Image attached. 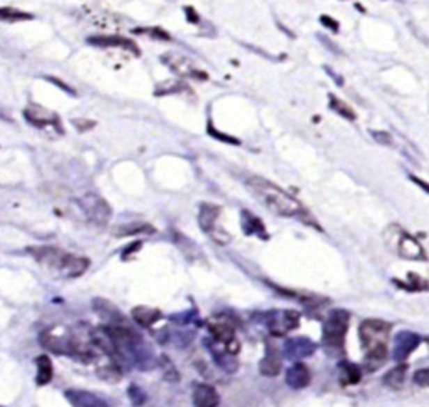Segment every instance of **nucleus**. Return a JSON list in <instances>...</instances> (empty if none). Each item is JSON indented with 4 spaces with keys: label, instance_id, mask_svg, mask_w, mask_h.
Returning <instances> with one entry per match:
<instances>
[{
    "label": "nucleus",
    "instance_id": "obj_1",
    "mask_svg": "<svg viewBox=\"0 0 429 407\" xmlns=\"http://www.w3.org/2000/svg\"><path fill=\"white\" fill-rule=\"evenodd\" d=\"M247 186L254 193L255 198L262 205H265L272 213H277V215L287 218H300L305 223H311L315 228H319L317 221L312 220L304 205L299 200H295L294 196L288 195L287 191H283L282 188H279L277 184L270 183L265 178H260V176H251V178L247 179Z\"/></svg>",
    "mask_w": 429,
    "mask_h": 407
},
{
    "label": "nucleus",
    "instance_id": "obj_2",
    "mask_svg": "<svg viewBox=\"0 0 429 407\" xmlns=\"http://www.w3.org/2000/svg\"><path fill=\"white\" fill-rule=\"evenodd\" d=\"M37 263L47 269L51 273L59 275L64 278H76L81 277L86 270L89 269V260L86 257H79L65 252L57 246H31L27 250Z\"/></svg>",
    "mask_w": 429,
    "mask_h": 407
},
{
    "label": "nucleus",
    "instance_id": "obj_3",
    "mask_svg": "<svg viewBox=\"0 0 429 407\" xmlns=\"http://www.w3.org/2000/svg\"><path fill=\"white\" fill-rule=\"evenodd\" d=\"M349 312L344 308H336L329 314L322 330V342H324L325 352L331 356H339L344 349V339L349 327Z\"/></svg>",
    "mask_w": 429,
    "mask_h": 407
},
{
    "label": "nucleus",
    "instance_id": "obj_4",
    "mask_svg": "<svg viewBox=\"0 0 429 407\" xmlns=\"http://www.w3.org/2000/svg\"><path fill=\"white\" fill-rule=\"evenodd\" d=\"M384 241L391 252L398 253L399 257L406 258V260H424L426 258V253H424L419 241L410 233L404 232L401 226L391 225L384 232Z\"/></svg>",
    "mask_w": 429,
    "mask_h": 407
},
{
    "label": "nucleus",
    "instance_id": "obj_5",
    "mask_svg": "<svg viewBox=\"0 0 429 407\" xmlns=\"http://www.w3.org/2000/svg\"><path fill=\"white\" fill-rule=\"evenodd\" d=\"M391 332V324L384 320L369 319L364 320L359 327V339H361L362 349L366 352L375 351V349H387V337Z\"/></svg>",
    "mask_w": 429,
    "mask_h": 407
},
{
    "label": "nucleus",
    "instance_id": "obj_6",
    "mask_svg": "<svg viewBox=\"0 0 429 407\" xmlns=\"http://www.w3.org/2000/svg\"><path fill=\"white\" fill-rule=\"evenodd\" d=\"M79 205L86 218L96 226H104L109 221L111 215H113V209H111L109 203L102 196L96 195V193H88V195L82 196Z\"/></svg>",
    "mask_w": 429,
    "mask_h": 407
},
{
    "label": "nucleus",
    "instance_id": "obj_7",
    "mask_svg": "<svg viewBox=\"0 0 429 407\" xmlns=\"http://www.w3.org/2000/svg\"><path fill=\"white\" fill-rule=\"evenodd\" d=\"M300 315L295 310H272L262 314V322L274 335H286L288 330L299 327Z\"/></svg>",
    "mask_w": 429,
    "mask_h": 407
},
{
    "label": "nucleus",
    "instance_id": "obj_8",
    "mask_svg": "<svg viewBox=\"0 0 429 407\" xmlns=\"http://www.w3.org/2000/svg\"><path fill=\"white\" fill-rule=\"evenodd\" d=\"M24 118H26L27 122H31L32 126L36 127H52L56 129L57 133L63 134V125H61V119L56 113L52 111H47L42 106L37 104H29L26 109H24Z\"/></svg>",
    "mask_w": 429,
    "mask_h": 407
},
{
    "label": "nucleus",
    "instance_id": "obj_9",
    "mask_svg": "<svg viewBox=\"0 0 429 407\" xmlns=\"http://www.w3.org/2000/svg\"><path fill=\"white\" fill-rule=\"evenodd\" d=\"M40 342H42L44 347L49 349V351L72 356V332L64 330L59 334L56 328H51V330H45L44 334L40 335Z\"/></svg>",
    "mask_w": 429,
    "mask_h": 407
},
{
    "label": "nucleus",
    "instance_id": "obj_10",
    "mask_svg": "<svg viewBox=\"0 0 429 407\" xmlns=\"http://www.w3.org/2000/svg\"><path fill=\"white\" fill-rule=\"evenodd\" d=\"M317 351L315 342H312L309 337H292L283 344V356L290 360H300L305 357H311Z\"/></svg>",
    "mask_w": 429,
    "mask_h": 407
},
{
    "label": "nucleus",
    "instance_id": "obj_11",
    "mask_svg": "<svg viewBox=\"0 0 429 407\" xmlns=\"http://www.w3.org/2000/svg\"><path fill=\"white\" fill-rule=\"evenodd\" d=\"M419 344H421V337L418 334H414V332L410 330L399 332L394 339V349H393L394 360L398 362L406 360L407 357L418 349Z\"/></svg>",
    "mask_w": 429,
    "mask_h": 407
},
{
    "label": "nucleus",
    "instance_id": "obj_12",
    "mask_svg": "<svg viewBox=\"0 0 429 407\" xmlns=\"http://www.w3.org/2000/svg\"><path fill=\"white\" fill-rule=\"evenodd\" d=\"M88 44L94 45V47H119V49H126V51L133 52V54L139 56L138 51V45L136 42H133L131 39H127V37H121V35H93L88 37Z\"/></svg>",
    "mask_w": 429,
    "mask_h": 407
},
{
    "label": "nucleus",
    "instance_id": "obj_13",
    "mask_svg": "<svg viewBox=\"0 0 429 407\" xmlns=\"http://www.w3.org/2000/svg\"><path fill=\"white\" fill-rule=\"evenodd\" d=\"M65 399L71 402L72 407H109L104 399H101L96 394L82 389H69L64 392Z\"/></svg>",
    "mask_w": 429,
    "mask_h": 407
},
{
    "label": "nucleus",
    "instance_id": "obj_14",
    "mask_svg": "<svg viewBox=\"0 0 429 407\" xmlns=\"http://www.w3.org/2000/svg\"><path fill=\"white\" fill-rule=\"evenodd\" d=\"M93 308L98 312L102 320H106L107 326H126L125 317H123L121 312H119L118 308L109 302V300L94 298Z\"/></svg>",
    "mask_w": 429,
    "mask_h": 407
},
{
    "label": "nucleus",
    "instance_id": "obj_15",
    "mask_svg": "<svg viewBox=\"0 0 429 407\" xmlns=\"http://www.w3.org/2000/svg\"><path fill=\"white\" fill-rule=\"evenodd\" d=\"M311 371H309V367L302 362H295L292 367L287 369L286 372V382L288 388L299 390L307 388L309 384H311Z\"/></svg>",
    "mask_w": 429,
    "mask_h": 407
},
{
    "label": "nucleus",
    "instance_id": "obj_16",
    "mask_svg": "<svg viewBox=\"0 0 429 407\" xmlns=\"http://www.w3.org/2000/svg\"><path fill=\"white\" fill-rule=\"evenodd\" d=\"M282 371V357L280 352L272 344H267L265 356L260 360V374L265 377H275Z\"/></svg>",
    "mask_w": 429,
    "mask_h": 407
},
{
    "label": "nucleus",
    "instance_id": "obj_17",
    "mask_svg": "<svg viewBox=\"0 0 429 407\" xmlns=\"http://www.w3.org/2000/svg\"><path fill=\"white\" fill-rule=\"evenodd\" d=\"M193 404L195 407H218L220 396L213 385L195 384L193 385Z\"/></svg>",
    "mask_w": 429,
    "mask_h": 407
},
{
    "label": "nucleus",
    "instance_id": "obj_18",
    "mask_svg": "<svg viewBox=\"0 0 429 407\" xmlns=\"http://www.w3.org/2000/svg\"><path fill=\"white\" fill-rule=\"evenodd\" d=\"M205 345L210 349V352H212L213 359L214 362H217L218 365H220L221 369L226 372H235L237 371V359H235V356H232L230 352H226V349L224 347V345L213 342L212 339H206L205 340Z\"/></svg>",
    "mask_w": 429,
    "mask_h": 407
},
{
    "label": "nucleus",
    "instance_id": "obj_19",
    "mask_svg": "<svg viewBox=\"0 0 429 407\" xmlns=\"http://www.w3.org/2000/svg\"><path fill=\"white\" fill-rule=\"evenodd\" d=\"M221 209L220 207L212 203H201L200 205V213H198V225L203 230L205 233L212 235L213 232H217V220L220 216Z\"/></svg>",
    "mask_w": 429,
    "mask_h": 407
},
{
    "label": "nucleus",
    "instance_id": "obj_20",
    "mask_svg": "<svg viewBox=\"0 0 429 407\" xmlns=\"http://www.w3.org/2000/svg\"><path fill=\"white\" fill-rule=\"evenodd\" d=\"M164 61L175 72L181 74V76H192V77H198V79H206V74L203 71H198L195 67V64H193V61L187 59V57H180V56H166Z\"/></svg>",
    "mask_w": 429,
    "mask_h": 407
},
{
    "label": "nucleus",
    "instance_id": "obj_21",
    "mask_svg": "<svg viewBox=\"0 0 429 407\" xmlns=\"http://www.w3.org/2000/svg\"><path fill=\"white\" fill-rule=\"evenodd\" d=\"M156 233V228L146 221H130V223L118 225L113 228V235L121 237H134V235H153Z\"/></svg>",
    "mask_w": 429,
    "mask_h": 407
},
{
    "label": "nucleus",
    "instance_id": "obj_22",
    "mask_svg": "<svg viewBox=\"0 0 429 407\" xmlns=\"http://www.w3.org/2000/svg\"><path fill=\"white\" fill-rule=\"evenodd\" d=\"M242 228L245 232V235H257L260 238H268V233L263 226L262 220L254 215V213L247 212V209H242Z\"/></svg>",
    "mask_w": 429,
    "mask_h": 407
},
{
    "label": "nucleus",
    "instance_id": "obj_23",
    "mask_svg": "<svg viewBox=\"0 0 429 407\" xmlns=\"http://www.w3.org/2000/svg\"><path fill=\"white\" fill-rule=\"evenodd\" d=\"M131 315H133L134 322L139 324L141 327H151L153 324H156L161 319V312L158 308H151V307H134L131 310Z\"/></svg>",
    "mask_w": 429,
    "mask_h": 407
},
{
    "label": "nucleus",
    "instance_id": "obj_24",
    "mask_svg": "<svg viewBox=\"0 0 429 407\" xmlns=\"http://www.w3.org/2000/svg\"><path fill=\"white\" fill-rule=\"evenodd\" d=\"M37 364V379L36 382L39 385H45L49 384L54 376V367H52V362L49 359V356H39L36 359Z\"/></svg>",
    "mask_w": 429,
    "mask_h": 407
},
{
    "label": "nucleus",
    "instance_id": "obj_25",
    "mask_svg": "<svg viewBox=\"0 0 429 407\" xmlns=\"http://www.w3.org/2000/svg\"><path fill=\"white\" fill-rule=\"evenodd\" d=\"M406 372H407L406 364H401V365H398V367L391 369V371L384 376V384L387 385V388H391L394 390L401 389L404 385V382H406Z\"/></svg>",
    "mask_w": 429,
    "mask_h": 407
},
{
    "label": "nucleus",
    "instance_id": "obj_26",
    "mask_svg": "<svg viewBox=\"0 0 429 407\" xmlns=\"http://www.w3.org/2000/svg\"><path fill=\"white\" fill-rule=\"evenodd\" d=\"M341 371H342L341 381L344 382V384H357V382L361 381V371H359L357 365L350 364V362H342Z\"/></svg>",
    "mask_w": 429,
    "mask_h": 407
},
{
    "label": "nucleus",
    "instance_id": "obj_27",
    "mask_svg": "<svg viewBox=\"0 0 429 407\" xmlns=\"http://www.w3.org/2000/svg\"><path fill=\"white\" fill-rule=\"evenodd\" d=\"M329 104H331V109L336 111L339 116H344L345 119H349V121H354V119H356V114H354L352 108H350L349 104H345L344 101L337 99L334 94H329Z\"/></svg>",
    "mask_w": 429,
    "mask_h": 407
},
{
    "label": "nucleus",
    "instance_id": "obj_28",
    "mask_svg": "<svg viewBox=\"0 0 429 407\" xmlns=\"http://www.w3.org/2000/svg\"><path fill=\"white\" fill-rule=\"evenodd\" d=\"M188 86L183 84L181 81H164L158 84V88H156L155 94L156 96H166V94H178L181 90L187 89Z\"/></svg>",
    "mask_w": 429,
    "mask_h": 407
},
{
    "label": "nucleus",
    "instance_id": "obj_29",
    "mask_svg": "<svg viewBox=\"0 0 429 407\" xmlns=\"http://www.w3.org/2000/svg\"><path fill=\"white\" fill-rule=\"evenodd\" d=\"M32 19L27 12L17 10L14 7H0V20H7V22H15V20H27Z\"/></svg>",
    "mask_w": 429,
    "mask_h": 407
},
{
    "label": "nucleus",
    "instance_id": "obj_30",
    "mask_svg": "<svg viewBox=\"0 0 429 407\" xmlns=\"http://www.w3.org/2000/svg\"><path fill=\"white\" fill-rule=\"evenodd\" d=\"M127 396H130L131 402H133L134 406H143L144 402H146V394L143 392L141 388H138V385L131 384L130 389H127Z\"/></svg>",
    "mask_w": 429,
    "mask_h": 407
},
{
    "label": "nucleus",
    "instance_id": "obj_31",
    "mask_svg": "<svg viewBox=\"0 0 429 407\" xmlns=\"http://www.w3.org/2000/svg\"><path fill=\"white\" fill-rule=\"evenodd\" d=\"M414 384H418L419 388H429V369H419L412 376Z\"/></svg>",
    "mask_w": 429,
    "mask_h": 407
},
{
    "label": "nucleus",
    "instance_id": "obj_32",
    "mask_svg": "<svg viewBox=\"0 0 429 407\" xmlns=\"http://www.w3.org/2000/svg\"><path fill=\"white\" fill-rule=\"evenodd\" d=\"M370 134H373L374 141H377L379 145H393V136L389 133H386V131H370Z\"/></svg>",
    "mask_w": 429,
    "mask_h": 407
},
{
    "label": "nucleus",
    "instance_id": "obj_33",
    "mask_svg": "<svg viewBox=\"0 0 429 407\" xmlns=\"http://www.w3.org/2000/svg\"><path fill=\"white\" fill-rule=\"evenodd\" d=\"M71 122L77 131H89V129H93L94 126H96V121H93V119H84V118L72 119Z\"/></svg>",
    "mask_w": 429,
    "mask_h": 407
},
{
    "label": "nucleus",
    "instance_id": "obj_34",
    "mask_svg": "<svg viewBox=\"0 0 429 407\" xmlns=\"http://www.w3.org/2000/svg\"><path fill=\"white\" fill-rule=\"evenodd\" d=\"M320 22L324 24L325 27L331 29V31H334V32L339 31V24H337L336 20H334L332 17H327V15H322V17H320Z\"/></svg>",
    "mask_w": 429,
    "mask_h": 407
},
{
    "label": "nucleus",
    "instance_id": "obj_35",
    "mask_svg": "<svg viewBox=\"0 0 429 407\" xmlns=\"http://www.w3.org/2000/svg\"><path fill=\"white\" fill-rule=\"evenodd\" d=\"M141 246H143L141 241H134V244H131L130 246H126V250H125V252H123L121 257L125 258V260H126V258L130 257V253H133V252H134V253H136V252H139V248H141Z\"/></svg>",
    "mask_w": 429,
    "mask_h": 407
},
{
    "label": "nucleus",
    "instance_id": "obj_36",
    "mask_svg": "<svg viewBox=\"0 0 429 407\" xmlns=\"http://www.w3.org/2000/svg\"><path fill=\"white\" fill-rule=\"evenodd\" d=\"M45 79H47V81H51V82H54V84H57V86H59L61 89L65 90V93H71L72 96H76V93H74V90H72L71 88H69L68 84H64V82H61L59 79H57V77H49V76H47V77H45Z\"/></svg>",
    "mask_w": 429,
    "mask_h": 407
},
{
    "label": "nucleus",
    "instance_id": "obj_37",
    "mask_svg": "<svg viewBox=\"0 0 429 407\" xmlns=\"http://www.w3.org/2000/svg\"><path fill=\"white\" fill-rule=\"evenodd\" d=\"M410 179H412V183H416V184H418L419 188H423V190L426 191L428 195H429V184L426 183V181H423V179L416 178V176H412V175H410Z\"/></svg>",
    "mask_w": 429,
    "mask_h": 407
},
{
    "label": "nucleus",
    "instance_id": "obj_38",
    "mask_svg": "<svg viewBox=\"0 0 429 407\" xmlns=\"http://www.w3.org/2000/svg\"><path fill=\"white\" fill-rule=\"evenodd\" d=\"M187 14L189 15V22H198V15L196 12L192 9V7H187Z\"/></svg>",
    "mask_w": 429,
    "mask_h": 407
}]
</instances>
